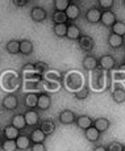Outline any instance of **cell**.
<instances>
[{
	"label": "cell",
	"mask_w": 125,
	"mask_h": 151,
	"mask_svg": "<svg viewBox=\"0 0 125 151\" xmlns=\"http://www.w3.org/2000/svg\"><path fill=\"white\" fill-rule=\"evenodd\" d=\"M104 84H105V76H104V71L101 68H96L92 71L91 74V86L95 89H101L104 88Z\"/></svg>",
	"instance_id": "cell-1"
},
{
	"label": "cell",
	"mask_w": 125,
	"mask_h": 151,
	"mask_svg": "<svg viewBox=\"0 0 125 151\" xmlns=\"http://www.w3.org/2000/svg\"><path fill=\"white\" fill-rule=\"evenodd\" d=\"M116 67V59L112 57L111 54L101 55L99 58V68H101L103 71H109Z\"/></svg>",
	"instance_id": "cell-2"
},
{
	"label": "cell",
	"mask_w": 125,
	"mask_h": 151,
	"mask_svg": "<svg viewBox=\"0 0 125 151\" xmlns=\"http://www.w3.org/2000/svg\"><path fill=\"white\" fill-rule=\"evenodd\" d=\"M101 14H103V11L100 8L92 7L86 12L84 17H86L87 22H90V24H98V22L101 21Z\"/></svg>",
	"instance_id": "cell-3"
},
{
	"label": "cell",
	"mask_w": 125,
	"mask_h": 151,
	"mask_svg": "<svg viewBox=\"0 0 125 151\" xmlns=\"http://www.w3.org/2000/svg\"><path fill=\"white\" fill-rule=\"evenodd\" d=\"M1 105L5 110H14V109H17V106H19V99H17L16 95L8 93L4 96V99H3Z\"/></svg>",
	"instance_id": "cell-4"
},
{
	"label": "cell",
	"mask_w": 125,
	"mask_h": 151,
	"mask_svg": "<svg viewBox=\"0 0 125 151\" xmlns=\"http://www.w3.org/2000/svg\"><path fill=\"white\" fill-rule=\"evenodd\" d=\"M58 120L62 125H71L75 124V120H77V116H75V112L71 109H63L62 112L58 116Z\"/></svg>",
	"instance_id": "cell-5"
},
{
	"label": "cell",
	"mask_w": 125,
	"mask_h": 151,
	"mask_svg": "<svg viewBox=\"0 0 125 151\" xmlns=\"http://www.w3.org/2000/svg\"><path fill=\"white\" fill-rule=\"evenodd\" d=\"M30 19L34 22H42L48 19V12H46L45 8L36 5V7H33L30 9Z\"/></svg>",
	"instance_id": "cell-6"
},
{
	"label": "cell",
	"mask_w": 125,
	"mask_h": 151,
	"mask_svg": "<svg viewBox=\"0 0 125 151\" xmlns=\"http://www.w3.org/2000/svg\"><path fill=\"white\" fill-rule=\"evenodd\" d=\"M78 43H79V47L82 49L83 51H87V53L91 51L95 46L94 38H92L91 36H88V34H82V37L78 40Z\"/></svg>",
	"instance_id": "cell-7"
},
{
	"label": "cell",
	"mask_w": 125,
	"mask_h": 151,
	"mask_svg": "<svg viewBox=\"0 0 125 151\" xmlns=\"http://www.w3.org/2000/svg\"><path fill=\"white\" fill-rule=\"evenodd\" d=\"M75 124H77V126L79 127L80 130H84V132H86L87 129H90V127L94 126V120L87 114H80V116L77 117Z\"/></svg>",
	"instance_id": "cell-8"
},
{
	"label": "cell",
	"mask_w": 125,
	"mask_h": 151,
	"mask_svg": "<svg viewBox=\"0 0 125 151\" xmlns=\"http://www.w3.org/2000/svg\"><path fill=\"white\" fill-rule=\"evenodd\" d=\"M82 66H83L84 70H87V71H94V70H96L99 67V59L95 58L94 55L87 54L82 60Z\"/></svg>",
	"instance_id": "cell-9"
},
{
	"label": "cell",
	"mask_w": 125,
	"mask_h": 151,
	"mask_svg": "<svg viewBox=\"0 0 125 151\" xmlns=\"http://www.w3.org/2000/svg\"><path fill=\"white\" fill-rule=\"evenodd\" d=\"M24 117L28 126H36L40 124V114L34 109H27L24 113Z\"/></svg>",
	"instance_id": "cell-10"
},
{
	"label": "cell",
	"mask_w": 125,
	"mask_h": 151,
	"mask_svg": "<svg viewBox=\"0 0 125 151\" xmlns=\"http://www.w3.org/2000/svg\"><path fill=\"white\" fill-rule=\"evenodd\" d=\"M82 37V30L78 25L70 22L69 28H67V34H66V38L71 40V41H78V40Z\"/></svg>",
	"instance_id": "cell-11"
},
{
	"label": "cell",
	"mask_w": 125,
	"mask_h": 151,
	"mask_svg": "<svg viewBox=\"0 0 125 151\" xmlns=\"http://www.w3.org/2000/svg\"><path fill=\"white\" fill-rule=\"evenodd\" d=\"M117 21L116 20V13L113 11H104L103 14H101V24L107 28H112L113 24Z\"/></svg>",
	"instance_id": "cell-12"
},
{
	"label": "cell",
	"mask_w": 125,
	"mask_h": 151,
	"mask_svg": "<svg viewBox=\"0 0 125 151\" xmlns=\"http://www.w3.org/2000/svg\"><path fill=\"white\" fill-rule=\"evenodd\" d=\"M11 125L14 126L16 129H19L20 132L24 129H27V121H25V117L22 113H17V114H14L12 117V120H11Z\"/></svg>",
	"instance_id": "cell-13"
},
{
	"label": "cell",
	"mask_w": 125,
	"mask_h": 151,
	"mask_svg": "<svg viewBox=\"0 0 125 151\" xmlns=\"http://www.w3.org/2000/svg\"><path fill=\"white\" fill-rule=\"evenodd\" d=\"M40 129L45 133L46 137H49V135L54 134V132H56V122H54L53 120H50V118L43 120L42 122L40 124Z\"/></svg>",
	"instance_id": "cell-14"
},
{
	"label": "cell",
	"mask_w": 125,
	"mask_h": 151,
	"mask_svg": "<svg viewBox=\"0 0 125 151\" xmlns=\"http://www.w3.org/2000/svg\"><path fill=\"white\" fill-rule=\"evenodd\" d=\"M38 93H27L24 96V105L27 109H34L38 105Z\"/></svg>",
	"instance_id": "cell-15"
},
{
	"label": "cell",
	"mask_w": 125,
	"mask_h": 151,
	"mask_svg": "<svg viewBox=\"0 0 125 151\" xmlns=\"http://www.w3.org/2000/svg\"><path fill=\"white\" fill-rule=\"evenodd\" d=\"M16 143H17V149L20 151H27L33 145L30 138H29V135H25V134H20V137L16 139Z\"/></svg>",
	"instance_id": "cell-16"
},
{
	"label": "cell",
	"mask_w": 125,
	"mask_h": 151,
	"mask_svg": "<svg viewBox=\"0 0 125 151\" xmlns=\"http://www.w3.org/2000/svg\"><path fill=\"white\" fill-rule=\"evenodd\" d=\"M3 135H4L5 139H11V141H16L17 138L20 137V130L16 129L12 125H8L3 129Z\"/></svg>",
	"instance_id": "cell-17"
},
{
	"label": "cell",
	"mask_w": 125,
	"mask_h": 151,
	"mask_svg": "<svg viewBox=\"0 0 125 151\" xmlns=\"http://www.w3.org/2000/svg\"><path fill=\"white\" fill-rule=\"evenodd\" d=\"M112 100L116 104H123L125 101V88L123 86H116L112 92Z\"/></svg>",
	"instance_id": "cell-18"
},
{
	"label": "cell",
	"mask_w": 125,
	"mask_h": 151,
	"mask_svg": "<svg viewBox=\"0 0 125 151\" xmlns=\"http://www.w3.org/2000/svg\"><path fill=\"white\" fill-rule=\"evenodd\" d=\"M80 14V7L77 3H71L70 7L66 9V16H67L69 21H75Z\"/></svg>",
	"instance_id": "cell-19"
},
{
	"label": "cell",
	"mask_w": 125,
	"mask_h": 151,
	"mask_svg": "<svg viewBox=\"0 0 125 151\" xmlns=\"http://www.w3.org/2000/svg\"><path fill=\"white\" fill-rule=\"evenodd\" d=\"M29 138H30L32 143H43L45 139H46V135H45V133L40 129V127H36V129H33L30 132Z\"/></svg>",
	"instance_id": "cell-20"
},
{
	"label": "cell",
	"mask_w": 125,
	"mask_h": 151,
	"mask_svg": "<svg viewBox=\"0 0 125 151\" xmlns=\"http://www.w3.org/2000/svg\"><path fill=\"white\" fill-rule=\"evenodd\" d=\"M109 125H111V122H109V120L105 117H99L96 120H94V127H96L100 133L107 132V130L109 129Z\"/></svg>",
	"instance_id": "cell-21"
},
{
	"label": "cell",
	"mask_w": 125,
	"mask_h": 151,
	"mask_svg": "<svg viewBox=\"0 0 125 151\" xmlns=\"http://www.w3.org/2000/svg\"><path fill=\"white\" fill-rule=\"evenodd\" d=\"M51 106V97L48 93H41L38 96V105L37 108L40 110H48Z\"/></svg>",
	"instance_id": "cell-22"
},
{
	"label": "cell",
	"mask_w": 125,
	"mask_h": 151,
	"mask_svg": "<svg viewBox=\"0 0 125 151\" xmlns=\"http://www.w3.org/2000/svg\"><path fill=\"white\" fill-rule=\"evenodd\" d=\"M108 45L111 46L112 49H118L124 45V37L117 36L115 33H111L108 36Z\"/></svg>",
	"instance_id": "cell-23"
},
{
	"label": "cell",
	"mask_w": 125,
	"mask_h": 151,
	"mask_svg": "<svg viewBox=\"0 0 125 151\" xmlns=\"http://www.w3.org/2000/svg\"><path fill=\"white\" fill-rule=\"evenodd\" d=\"M100 135H101V133L94 126L87 129L86 132H84V137H86V139L90 142H92V143H94V142H98L99 139H100Z\"/></svg>",
	"instance_id": "cell-24"
},
{
	"label": "cell",
	"mask_w": 125,
	"mask_h": 151,
	"mask_svg": "<svg viewBox=\"0 0 125 151\" xmlns=\"http://www.w3.org/2000/svg\"><path fill=\"white\" fill-rule=\"evenodd\" d=\"M20 53L22 55H30L33 53V42L30 40H21L20 41Z\"/></svg>",
	"instance_id": "cell-25"
},
{
	"label": "cell",
	"mask_w": 125,
	"mask_h": 151,
	"mask_svg": "<svg viewBox=\"0 0 125 151\" xmlns=\"http://www.w3.org/2000/svg\"><path fill=\"white\" fill-rule=\"evenodd\" d=\"M51 20H53L54 25L57 24H67L69 19L66 16V12H58V11H54L53 14H51Z\"/></svg>",
	"instance_id": "cell-26"
},
{
	"label": "cell",
	"mask_w": 125,
	"mask_h": 151,
	"mask_svg": "<svg viewBox=\"0 0 125 151\" xmlns=\"http://www.w3.org/2000/svg\"><path fill=\"white\" fill-rule=\"evenodd\" d=\"M5 50L8 51L9 54H19L20 53V41L17 40H11V41L7 42L5 45Z\"/></svg>",
	"instance_id": "cell-27"
},
{
	"label": "cell",
	"mask_w": 125,
	"mask_h": 151,
	"mask_svg": "<svg viewBox=\"0 0 125 151\" xmlns=\"http://www.w3.org/2000/svg\"><path fill=\"white\" fill-rule=\"evenodd\" d=\"M67 28H69V24H57L53 27V32L57 37L63 38L67 34Z\"/></svg>",
	"instance_id": "cell-28"
},
{
	"label": "cell",
	"mask_w": 125,
	"mask_h": 151,
	"mask_svg": "<svg viewBox=\"0 0 125 151\" xmlns=\"http://www.w3.org/2000/svg\"><path fill=\"white\" fill-rule=\"evenodd\" d=\"M72 1L70 0H54V9L58 11V12H66V9L70 7Z\"/></svg>",
	"instance_id": "cell-29"
},
{
	"label": "cell",
	"mask_w": 125,
	"mask_h": 151,
	"mask_svg": "<svg viewBox=\"0 0 125 151\" xmlns=\"http://www.w3.org/2000/svg\"><path fill=\"white\" fill-rule=\"evenodd\" d=\"M111 29H112L111 33H115V34L121 36V37H125V22L124 21H116Z\"/></svg>",
	"instance_id": "cell-30"
},
{
	"label": "cell",
	"mask_w": 125,
	"mask_h": 151,
	"mask_svg": "<svg viewBox=\"0 0 125 151\" xmlns=\"http://www.w3.org/2000/svg\"><path fill=\"white\" fill-rule=\"evenodd\" d=\"M49 70H50V68H49L48 63H45V62H36V63H34V71H36L37 74L45 75Z\"/></svg>",
	"instance_id": "cell-31"
},
{
	"label": "cell",
	"mask_w": 125,
	"mask_h": 151,
	"mask_svg": "<svg viewBox=\"0 0 125 151\" xmlns=\"http://www.w3.org/2000/svg\"><path fill=\"white\" fill-rule=\"evenodd\" d=\"M3 151H17V143L16 141H11V139H5L3 142V147H1Z\"/></svg>",
	"instance_id": "cell-32"
},
{
	"label": "cell",
	"mask_w": 125,
	"mask_h": 151,
	"mask_svg": "<svg viewBox=\"0 0 125 151\" xmlns=\"http://www.w3.org/2000/svg\"><path fill=\"white\" fill-rule=\"evenodd\" d=\"M43 78H45L46 80H49V82H58V80L61 79V74L58 71H54V70H49V71L43 75Z\"/></svg>",
	"instance_id": "cell-33"
},
{
	"label": "cell",
	"mask_w": 125,
	"mask_h": 151,
	"mask_svg": "<svg viewBox=\"0 0 125 151\" xmlns=\"http://www.w3.org/2000/svg\"><path fill=\"white\" fill-rule=\"evenodd\" d=\"M98 4H99V8L104 12V11H111V8L115 5V1L113 0H99Z\"/></svg>",
	"instance_id": "cell-34"
},
{
	"label": "cell",
	"mask_w": 125,
	"mask_h": 151,
	"mask_svg": "<svg viewBox=\"0 0 125 151\" xmlns=\"http://www.w3.org/2000/svg\"><path fill=\"white\" fill-rule=\"evenodd\" d=\"M90 95V91L87 87H83V88H80L79 91H75L74 92V97L78 99V100H84V99H87Z\"/></svg>",
	"instance_id": "cell-35"
},
{
	"label": "cell",
	"mask_w": 125,
	"mask_h": 151,
	"mask_svg": "<svg viewBox=\"0 0 125 151\" xmlns=\"http://www.w3.org/2000/svg\"><path fill=\"white\" fill-rule=\"evenodd\" d=\"M107 150L108 151H124V145L120 143V142H117V141H113L111 143H108Z\"/></svg>",
	"instance_id": "cell-36"
},
{
	"label": "cell",
	"mask_w": 125,
	"mask_h": 151,
	"mask_svg": "<svg viewBox=\"0 0 125 151\" xmlns=\"http://www.w3.org/2000/svg\"><path fill=\"white\" fill-rule=\"evenodd\" d=\"M30 151H46V146L43 143H33L30 147Z\"/></svg>",
	"instance_id": "cell-37"
},
{
	"label": "cell",
	"mask_w": 125,
	"mask_h": 151,
	"mask_svg": "<svg viewBox=\"0 0 125 151\" xmlns=\"http://www.w3.org/2000/svg\"><path fill=\"white\" fill-rule=\"evenodd\" d=\"M12 4L16 5V7H24V5L28 4V0H13Z\"/></svg>",
	"instance_id": "cell-38"
},
{
	"label": "cell",
	"mask_w": 125,
	"mask_h": 151,
	"mask_svg": "<svg viewBox=\"0 0 125 151\" xmlns=\"http://www.w3.org/2000/svg\"><path fill=\"white\" fill-rule=\"evenodd\" d=\"M94 151H108V150H107V146H96Z\"/></svg>",
	"instance_id": "cell-39"
},
{
	"label": "cell",
	"mask_w": 125,
	"mask_h": 151,
	"mask_svg": "<svg viewBox=\"0 0 125 151\" xmlns=\"http://www.w3.org/2000/svg\"><path fill=\"white\" fill-rule=\"evenodd\" d=\"M3 142H4V141H3V139L0 138V149H1V147H3Z\"/></svg>",
	"instance_id": "cell-40"
},
{
	"label": "cell",
	"mask_w": 125,
	"mask_h": 151,
	"mask_svg": "<svg viewBox=\"0 0 125 151\" xmlns=\"http://www.w3.org/2000/svg\"><path fill=\"white\" fill-rule=\"evenodd\" d=\"M123 62H124V66H125V55H124V59H123Z\"/></svg>",
	"instance_id": "cell-41"
},
{
	"label": "cell",
	"mask_w": 125,
	"mask_h": 151,
	"mask_svg": "<svg viewBox=\"0 0 125 151\" xmlns=\"http://www.w3.org/2000/svg\"><path fill=\"white\" fill-rule=\"evenodd\" d=\"M124 151H125V145H124Z\"/></svg>",
	"instance_id": "cell-42"
},
{
	"label": "cell",
	"mask_w": 125,
	"mask_h": 151,
	"mask_svg": "<svg viewBox=\"0 0 125 151\" xmlns=\"http://www.w3.org/2000/svg\"><path fill=\"white\" fill-rule=\"evenodd\" d=\"M124 4H125V0H124Z\"/></svg>",
	"instance_id": "cell-43"
}]
</instances>
